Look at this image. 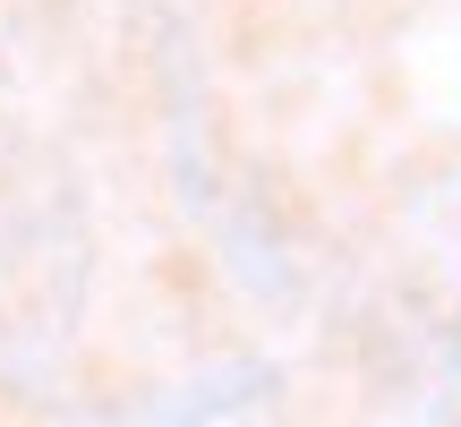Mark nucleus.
<instances>
[]
</instances>
